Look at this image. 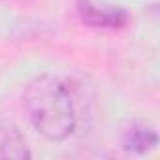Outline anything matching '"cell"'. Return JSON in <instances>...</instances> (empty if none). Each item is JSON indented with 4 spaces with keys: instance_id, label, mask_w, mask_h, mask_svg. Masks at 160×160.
<instances>
[{
    "instance_id": "obj_4",
    "label": "cell",
    "mask_w": 160,
    "mask_h": 160,
    "mask_svg": "<svg viewBox=\"0 0 160 160\" xmlns=\"http://www.w3.org/2000/svg\"><path fill=\"white\" fill-rule=\"evenodd\" d=\"M154 143H156V136L152 130H147V128H132L124 141L128 149H139V151H145L147 147H152Z\"/></svg>"
},
{
    "instance_id": "obj_3",
    "label": "cell",
    "mask_w": 160,
    "mask_h": 160,
    "mask_svg": "<svg viewBox=\"0 0 160 160\" xmlns=\"http://www.w3.org/2000/svg\"><path fill=\"white\" fill-rule=\"evenodd\" d=\"M30 152L27 149V141L19 134L17 128L10 124H0V158H28Z\"/></svg>"
},
{
    "instance_id": "obj_2",
    "label": "cell",
    "mask_w": 160,
    "mask_h": 160,
    "mask_svg": "<svg viewBox=\"0 0 160 160\" xmlns=\"http://www.w3.org/2000/svg\"><path fill=\"white\" fill-rule=\"evenodd\" d=\"M79 13L83 21L92 27H121L126 23V13L119 8H98L87 0L79 4Z\"/></svg>"
},
{
    "instance_id": "obj_1",
    "label": "cell",
    "mask_w": 160,
    "mask_h": 160,
    "mask_svg": "<svg viewBox=\"0 0 160 160\" xmlns=\"http://www.w3.org/2000/svg\"><path fill=\"white\" fill-rule=\"evenodd\" d=\"M25 109L32 126L51 141H64L77 124V109L72 87L64 79L45 73L28 83Z\"/></svg>"
}]
</instances>
